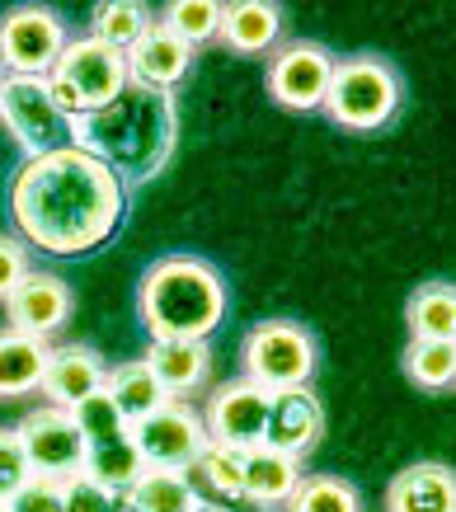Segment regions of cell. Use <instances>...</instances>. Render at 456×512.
<instances>
[{"instance_id":"cell-1","label":"cell","mask_w":456,"mask_h":512,"mask_svg":"<svg viewBox=\"0 0 456 512\" xmlns=\"http://www.w3.org/2000/svg\"><path fill=\"white\" fill-rule=\"evenodd\" d=\"M127 184L80 146L24 160L10 184V221L19 240L52 259H80L109 245L123 226Z\"/></svg>"},{"instance_id":"cell-2","label":"cell","mask_w":456,"mask_h":512,"mask_svg":"<svg viewBox=\"0 0 456 512\" xmlns=\"http://www.w3.org/2000/svg\"><path fill=\"white\" fill-rule=\"evenodd\" d=\"M71 146L104 160L118 179H151L174 151V99L127 85L113 104L71 123Z\"/></svg>"},{"instance_id":"cell-3","label":"cell","mask_w":456,"mask_h":512,"mask_svg":"<svg viewBox=\"0 0 456 512\" xmlns=\"http://www.w3.org/2000/svg\"><path fill=\"white\" fill-rule=\"evenodd\" d=\"M137 311L151 339H212L226 320V282L198 254H165L142 273Z\"/></svg>"},{"instance_id":"cell-4","label":"cell","mask_w":456,"mask_h":512,"mask_svg":"<svg viewBox=\"0 0 456 512\" xmlns=\"http://www.w3.org/2000/svg\"><path fill=\"white\" fill-rule=\"evenodd\" d=\"M400 99H405L400 71H395L391 62H381V57H372V52H362V57L334 62L325 113H330L344 132H381V127L395 123Z\"/></svg>"},{"instance_id":"cell-5","label":"cell","mask_w":456,"mask_h":512,"mask_svg":"<svg viewBox=\"0 0 456 512\" xmlns=\"http://www.w3.org/2000/svg\"><path fill=\"white\" fill-rule=\"evenodd\" d=\"M127 85H132V80H127L123 52L104 47L99 38H90V33H85V38H71L66 52L57 57V66L48 71V90L71 123L85 118V113L104 109V104H113Z\"/></svg>"},{"instance_id":"cell-6","label":"cell","mask_w":456,"mask_h":512,"mask_svg":"<svg viewBox=\"0 0 456 512\" xmlns=\"http://www.w3.org/2000/svg\"><path fill=\"white\" fill-rule=\"evenodd\" d=\"M240 362H245V381L259 390H297L311 386L315 376V339L297 320H264L245 334V348H240Z\"/></svg>"},{"instance_id":"cell-7","label":"cell","mask_w":456,"mask_h":512,"mask_svg":"<svg viewBox=\"0 0 456 512\" xmlns=\"http://www.w3.org/2000/svg\"><path fill=\"white\" fill-rule=\"evenodd\" d=\"M0 123L33 156H52L71 146V118L57 109L48 76H5L0 85Z\"/></svg>"},{"instance_id":"cell-8","label":"cell","mask_w":456,"mask_h":512,"mask_svg":"<svg viewBox=\"0 0 456 512\" xmlns=\"http://www.w3.org/2000/svg\"><path fill=\"white\" fill-rule=\"evenodd\" d=\"M71 33L48 5H15L0 19V76H48Z\"/></svg>"},{"instance_id":"cell-9","label":"cell","mask_w":456,"mask_h":512,"mask_svg":"<svg viewBox=\"0 0 456 512\" xmlns=\"http://www.w3.org/2000/svg\"><path fill=\"white\" fill-rule=\"evenodd\" d=\"M19 442H24V456H29L33 475L43 480H71L85 470V437H80L71 409H57V404H38L24 419L15 423Z\"/></svg>"},{"instance_id":"cell-10","label":"cell","mask_w":456,"mask_h":512,"mask_svg":"<svg viewBox=\"0 0 456 512\" xmlns=\"http://www.w3.org/2000/svg\"><path fill=\"white\" fill-rule=\"evenodd\" d=\"M334 62H339V57L320 43H283L268 57V94L292 113L325 109Z\"/></svg>"},{"instance_id":"cell-11","label":"cell","mask_w":456,"mask_h":512,"mask_svg":"<svg viewBox=\"0 0 456 512\" xmlns=\"http://www.w3.org/2000/svg\"><path fill=\"white\" fill-rule=\"evenodd\" d=\"M132 442H137V451H142V461L151 470H184L207 447L203 409H193L189 400L160 404L156 414L132 423Z\"/></svg>"},{"instance_id":"cell-12","label":"cell","mask_w":456,"mask_h":512,"mask_svg":"<svg viewBox=\"0 0 456 512\" xmlns=\"http://www.w3.org/2000/svg\"><path fill=\"white\" fill-rule=\"evenodd\" d=\"M264 423H268V390L250 386L245 376L217 386L212 390V400H207V409H203L207 442L231 447V451L264 447Z\"/></svg>"},{"instance_id":"cell-13","label":"cell","mask_w":456,"mask_h":512,"mask_svg":"<svg viewBox=\"0 0 456 512\" xmlns=\"http://www.w3.org/2000/svg\"><path fill=\"white\" fill-rule=\"evenodd\" d=\"M71 306L76 296L57 273H29V278L15 287V296L5 301V329H19L38 343H52L71 320Z\"/></svg>"},{"instance_id":"cell-14","label":"cell","mask_w":456,"mask_h":512,"mask_svg":"<svg viewBox=\"0 0 456 512\" xmlns=\"http://www.w3.org/2000/svg\"><path fill=\"white\" fill-rule=\"evenodd\" d=\"M325 433V404L311 395V386L297 390H273L268 395V423H264V447L287 451V456H311Z\"/></svg>"},{"instance_id":"cell-15","label":"cell","mask_w":456,"mask_h":512,"mask_svg":"<svg viewBox=\"0 0 456 512\" xmlns=\"http://www.w3.org/2000/svg\"><path fill=\"white\" fill-rule=\"evenodd\" d=\"M193 57H198V52H193L189 43H179L160 19H151L142 38L123 52L127 80L142 85V90H160V94H170L174 85H184V76L193 71Z\"/></svg>"},{"instance_id":"cell-16","label":"cell","mask_w":456,"mask_h":512,"mask_svg":"<svg viewBox=\"0 0 456 512\" xmlns=\"http://www.w3.org/2000/svg\"><path fill=\"white\" fill-rule=\"evenodd\" d=\"M104 381H109V367H104V357H99L90 343H52L38 395H43V404L76 409L80 400L99 395Z\"/></svg>"},{"instance_id":"cell-17","label":"cell","mask_w":456,"mask_h":512,"mask_svg":"<svg viewBox=\"0 0 456 512\" xmlns=\"http://www.w3.org/2000/svg\"><path fill=\"white\" fill-rule=\"evenodd\" d=\"M184 480L203 512H231V503H245V451L207 442L184 466Z\"/></svg>"},{"instance_id":"cell-18","label":"cell","mask_w":456,"mask_h":512,"mask_svg":"<svg viewBox=\"0 0 456 512\" xmlns=\"http://www.w3.org/2000/svg\"><path fill=\"white\" fill-rule=\"evenodd\" d=\"M142 362L156 372L170 400H189L212 381V348L203 339H151Z\"/></svg>"},{"instance_id":"cell-19","label":"cell","mask_w":456,"mask_h":512,"mask_svg":"<svg viewBox=\"0 0 456 512\" xmlns=\"http://www.w3.org/2000/svg\"><path fill=\"white\" fill-rule=\"evenodd\" d=\"M283 38V10L273 0H236L226 5L217 43L231 47L236 57H273Z\"/></svg>"},{"instance_id":"cell-20","label":"cell","mask_w":456,"mask_h":512,"mask_svg":"<svg viewBox=\"0 0 456 512\" xmlns=\"http://www.w3.org/2000/svg\"><path fill=\"white\" fill-rule=\"evenodd\" d=\"M386 512H456V470L438 461L405 466L386 489Z\"/></svg>"},{"instance_id":"cell-21","label":"cell","mask_w":456,"mask_h":512,"mask_svg":"<svg viewBox=\"0 0 456 512\" xmlns=\"http://www.w3.org/2000/svg\"><path fill=\"white\" fill-rule=\"evenodd\" d=\"M301 484V461L287 451L254 447L245 451V503L254 508H287V498Z\"/></svg>"},{"instance_id":"cell-22","label":"cell","mask_w":456,"mask_h":512,"mask_svg":"<svg viewBox=\"0 0 456 512\" xmlns=\"http://www.w3.org/2000/svg\"><path fill=\"white\" fill-rule=\"evenodd\" d=\"M48 348L19 329H0V400H24L38 395L43 386V367H48Z\"/></svg>"},{"instance_id":"cell-23","label":"cell","mask_w":456,"mask_h":512,"mask_svg":"<svg viewBox=\"0 0 456 512\" xmlns=\"http://www.w3.org/2000/svg\"><path fill=\"white\" fill-rule=\"evenodd\" d=\"M104 390H109V400L118 404V414H123L127 423H142L146 414H156L160 404H170L165 386L156 381V372L146 367L142 357L118 362V367L109 372V381H104Z\"/></svg>"},{"instance_id":"cell-24","label":"cell","mask_w":456,"mask_h":512,"mask_svg":"<svg viewBox=\"0 0 456 512\" xmlns=\"http://www.w3.org/2000/svg\"><path fill=\"white\" fill-rule=\"evenodd\" d=\"M405 325H409V339L456 343V287L452 282H424L419 292L409 296Z\"/></svg>"},{"instance_id":"cell-25","label":"cell","mask_w":456,"mask_h":512,"mask_svg":"<svg viewBox=\"0 0 456 512\" xmlns=\"http://www.w3.org/2000/svg\"><path fill=\"white\" fill-rule=\"evenodd\" d=\"M146 461L142 451H137V442L132 437H123V442H104V447H85V470L80 475H90L95 484H104L113 498H123L132 484L146 475Z\"/></svg>"},{"instance_id":"cell-26","label":"cell","mask_w":456,"mask_h":512,"mask_svg":"<svg viewBox=\"0 0 456 512\" xmlns=\"http://www.w3.org/2000/svg\"><path fill=\"white\" fill-rule=\"evenodd\" d=\"M127 512H203L193 498L184 470H146L142 480L123 494Z\"/></svg>"},{"instance_id":"cell-27","label":"cell","mask_w":456,"mask_h":512,"mask_svg":"<svg viewBox=\"0 0 456 512\" xmlns=\"http://www.w3.org/2000/svg\"><path fill=\"white\" fill-rule=\"evenodd\" d=\"M151 24V10L142 0H99L90 10V38H99L113 52H127Z\"/></svg>"},{"instance_id":"cell-28","label":"cell","mask_w":456,"mask_h":512,"mask_svg":"<svg viewBox=\"0 0 456 512\" xmlns=\"http://www.w3.org/2000/svg\"><path fill=\"white\" fill-rule=\"evenodd\" d=\"M221 19H226V5H221V0H170V5L160 10V24H165L179 43H189L193 52L203 43H217Z\"/></svg>"},{"instance_id":"cell-29","label":"cell","mask_w":456,"mask_h":512,"mask_svg":"<svg viewBox=\"0 0 456 512\" xmlns=\"http://www.w3.org/2000/svg\"><path fill=\"white\" fill-rule=\"evenodd\" d=\"M405 376L419 390H452L456 386V343L409 339V348H405Z\"/></svg>"},{"instance_id":"cell-30","label":"cell","mask_w":456,"mask_h":512,"mask_svg":"<svg viewBox=\"0 0 456 512\" xmlns=\"http://www.w3.org/2000/svg\"><path fill=\"white\" fill-rule=\"evenodd\" d=\"M287 512H362V498L339 475H301L297 494L287 498Z\"/></svg>"},{"instance_id":"cell-31","label":"cell","mask_w":456,"mask_h":512,"mask_svg":"<svg viewBox=\"0 0 456 512\" xmlns=\"http://www.w3.org/2000/svg\"><path fill=\"white\" fill-rule=\"evenodd\" d=\"M71 419H76L85 447H104V442H123V437H132V423L118 414V404L109 400V390H99V395H90V400H80L76 409H71Z\"/></svg>"},{"instance_id":"cell-32","label":"cell","mask_w":456,"mask_h":512,"mask_svg":"<svg viewBox=\"0 0 456 512\" xmlns=\"http://www.w3.org/2000/svg\"><path fill=\"white\" fill-rule=\"evenodd\" d=\"M29 480H33V466H29V456H24L19 433L15 428H0V503H10Z\"/></svg>"},{"instance_id":"cell-33","label":"cell","mask_w":456,"mask_h":512,"mask_svg":"<svg viewBox=\"0 0 456 512\" xmlns=\"http://www.w3.org/2000/svg\"><path fill=\"white\" fill-rule=\"evenodd\" d=\"M62 498H66V512H118V498L95 484L90 475H71L62 480Z\"/></svg>"},{"instance_id":"cell-34","label":"cell","mask_w":456,"mask_h":512,"mask_svg":"<svg viewBox=\"0 0 456 512\" xmlns=\"http://www.w3.org/2000/svg\"><path fill=\"white\" fill-rule=\"evenodd\" d=\"M29 245L19 235H0V301H10L15 287L29 278Z\"/></svg>"},{"instance_id":"cell-35","label":"cell","mask_w":456,"mask_h":512,"mask_svg":"<svg viewBox=\"0 0 456 512\" xmlns=\"http://www.w3.org/2000/svg\"><path fill=\"white\" fill-rule=\"evenodd\" d=\"M10 512H66L62 480H43V475H33V480L10 498Z\"/></svg>"},{"instance_id":"cell-36","label":"cell","mask_w":456,"mask_h":512,"mask_svg":"<svg viewBox=\"0 0 456 512\" xmlns=\"http://www.w3.org/2000/svg\"><path fill=\"white\" fill-rule=\"evenodd\" d=\"M0 512H10V503H0Z\"/></svg>"},{"instance_id":"cell-37","label":"cell","mask_w":456,"mask_h":512,"mask_svg":"<svg viewBox=\"0 0 456 512\" xmlns=\"http://www.w3.org/2000/svg\"><path fill=\"white\" fill-rule=\"evenodd\" d=\"M0 85H5V76H0Z\"/></svg>"}]
</instances>
